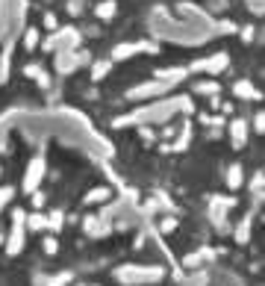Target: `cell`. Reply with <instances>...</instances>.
Masks as SVG:
<instances>
[{"mask_svg": "<svg viewBox=\"0 0 265 286\" xmlns=\"http://www.w3.org/2000/svg\"><path fill=\"white\" fill-rule=\"evenodd\" d=\"M115 277H121L127 286H141V283H156L159 277H162V269H151V266H124V269H118Z\"/></svg>", "mask_w": 265, "mask_h": 286, "instance_id": "obj_1", "label": "cell"}, {"mask_svg": "<svg viewBox=\"0 0 265 286\" xmlns=\"http://www.w3.org/2000/svg\"><path fill=\"white\" fill-rule=\"evenodd\" d=\"M24 218L27 213L24 210H12V230H9V242H6V251L9 254H21L24 251V245H27V236H24Z\"/></svg>", "mask_w": 265, "mask_h": 286, "instance_id": "obj_2", "label": "cell"}, {"mask_svg": "<svg viewBox=\"0 0 265 286\" xmlns=\"http://www.w3.org/2000/svg\"><path fill=\"white\" fill-rule=\"evenodd\" d=\"M44 174H47V165H44L42 157H36L27 165V171H24V195H30V192L39 189V183L44 180Z\"/></svg>", "mask_w": 265, "mask_h": 286, "instance_id": "obj_3", "label": "cell"}, {"mask_svg": "<svg viewBox=\"0 0 265 286\" xmlns=\"http://www.w3.org/2000/svg\"><path fill=\"white\" fill-rule=\"evenodd\" d=\"M230 139H233V148H245V145H248V124H245V121H242V118H236V121H230Z\"/></svg>", "mask_w": 265, "mask_h": 286, "instance_id": "obj_4", "label": "cell"}, {"mask_svg": "<svg viewBox=\"0 0 265 286\" xmlns=\"http://www.w3.org/2000/svg\"><path fill=\"white\" fill-rule=\"evenodd\" d=\"M74 280V274L71 272H59V274H36V286H68Z\"/></svg>", "mask_w": 265, "mask_h": 286, "instance_id": "obj_5", "label": "cell"}, {"mask_svg": "<svg viewBox=\"0 0 265 286\" xmlns=\"http://www.w3.org/2000/svg\"><path fill=\"white\" fill-rule=\"evenodd\" d=\"M224 180H227V189H233V192L242 189V183H245V171H242V165H239V162H236V165H230Z\"/></svg>", "mask_w": 265, "mask_h": 286, "instance_id": "obj_6", "label": "cell"}, {"mask_svg": "<svg viewBox=\"0 0 265 286\" xmlns=\"http://www.w3.org/2000/svg\"><path fill=\"white\" fill-rule=\"evenodd\" d=\"M83 227H85V233H89L92 239H95V236L100 239V233H106V230H109L106 224H103V218H95V215H85Z\"/></svg>", "mask_w": 265, "mask_h": 286, "instance_id": "obj_7", "label": "cell"}, {"mask_svg": "<svg viewBox=\"0 0 265 286\" xmlns=\"http://www.w3.org/2000/svg\"><path fill=\"white\" fill-rule=\"evenodd\" d=\"M109 195H112V189H106V186H95V189H89L85 192V204H103V201H109Z\"/></svg>", "mask_w": 265, "mask_h": 286, "instance_id": "obj_8", "label": "cell"}, {"mask_svg": "<svg viewBox=\"0 0 265 286\" xmlns=\"http://www.w3.org/2000/svg\"><path fill=\"white\" fill-rule=\"evenodd\" d=\"M115 12H118L115 0H103V3H98V6H95V15H98L100 21H109V18H115Z\"/></svg>", "mask_w": 265, "mask_h": 286, "instance_id": "obj_9", "label": "cell"}, {"mask_svg": "<svg viewBox=\"0 0 265 286\" xmlns=\"http://www.w3.org/2000/svg\"><path fill=\"white\" fill-rule=\"evenodd\" d=\"M224 65H227V53H218L215 59H207V62H197L195 68H207L210 74H218V71L224 68Z\"/></svg>", "mask_w": 265, "mask_h": 286, "instance_id": "obj_10", "label": "cell"}, {"mask_svg": "<svg viewBox=\"0 0 265 286\" xmlns=\"http://www.w3.org/2000/svg\"><path fill=\"white\" fill-rule=\"evenodd\" d=\"M233 92H236L239 98H248V100H259V98H262V95H259V92H256V89H253L251 83H248V80L236 83V86H233Z\"/></svg>", "mask_w": 265, "mask_h": 286, "instance_id": "obj_11", "label": "cell"}, {"mask_svg": "<svg viewBox=\"0 0 265 286\" xmlns=\"http://www.w3.org/2000/svg\"><path fill=\"white\" fill-rule=\"evenodd\" d=\"M24 227H30V230H44V227H47V213H30L27 218H24Z\"/></svg>", "mask_w": 265, "mask_h": 286, "instance_id": "obj_12", "label": "cell"}, {"mask_svg": "<svg viewBox=\"0 0 265 286\" xmlns=\"http://www.w3.org/2000/svg\"><path fill=\"white\" fill-rule=\"evenodd\" d=\"M62 224H65V213H62V210H50V213H47V230H50V233H59Z\"/></svg>", "mask_w": 265, "mask_h": 286, "instance_id": "obj_13", "label": "cell"}, {"mask_svg": "<svg viewBox=\"0 0 265 286\" xmlns=\"http://www.w3.org/2000/svg\"><path fill=\"white\" fill-rule=\"evenodd\" d=\"M109 65H112V62H106V59L95 62V65H92V80H103V77L109 74Z\"/></svg>", "mask_w": 265, "mask_h": 286, "instance_id": "obj_14", "label": "cell"}, {"mask_svg": "<svg viewBox=\"0 0 265 286\" xmlns=\"http://www.w3.org/2000/svg\"><path fill=\"white\" fill-rule=\"evenodd\" d=\"M195 92H200V95H210V98H215V95L221 92V86H218L215 80H212V83H197V86H195Z\"/></svg>", "mask_w": 265, "mask_h": 286, "instance_id": "obj_15", "label": "cell"}, {"mask_svg": "<svg viewBox=\"0 0 265 286\" xmlns=\"http://www.w3.org/2000/svg\"><path fill=\"white\" fill-rule=\"evenodd\" d=\"M42 251H44V254H50V257H53L56 251H59V242H56V236H53V233L42 239Z\"/></svg>", "mask_w": 265, "mask_h": 286, "instance_id": "obj_16", "label": "cell"}, {"mask_svg": "<svg viewBox=\"0 0 265 286\" xmlns=\"http://www.w3.org/2000/svg\"><path fill=\"white\" fill-rule=\"evenodd\" d=\"M262 183H265L262 171H256V174L251 177V192H253V195H262Z\"/></svg>", "mask_w": 265, "mask_h": 286, "instance_id": "obj_17", "label": "cell"}, {"mask_svg": "<svg viewBox=\"0 0 265 286\" xmlns=\"http://www.w3.org/2000/svg\"><path fill=\"white\" fill-rule=\"evenodd\" d=\"M248 230H251V215H248V218L239 224V230H236V239H239V242H248Z\"/></svg>", "mask_w": 265, "mask_h": 286, "instance_id": "obj_18", "label": "cell"}, {"mask_svg": "<svg viewBox=\"0 0 265 286\" xmlns=\"http://www.w3.org/2000/svg\"><path fill=\"white\" fill-rule=\"evenodd\" d=\"M12 198H15V189L12 186H0V210H3Z\"/></svg>", "mask_w": 265, "mask_h": 286, "instance_id": "obj_19", "label": "cell"}, {"mask_svg": "<svg viewBox=\"0 0 265 286\" xmlns=\"http://www.w3.org/2000/svg\"><path fill=\"white\" fill-rule=\"evenodd\" d=\"M30 195H33V207H36V210H42L44 204H47V195L39 192V189H36V192H30Z\"/></svg>", "mask_w": 265, "mask_h": 286, "instance_id": "obj_20", "label": "cell"}, {"mask_svg": "<svg viewBox=\"0 0 265 286\" xmlns=\"http://www.w3.org/2000/svg\"><path fill=\"white\" fill-rule=\"evenodd\" d=\"M177 227V218H171V215H168V218H162V221H159V230H162V233H171V230Z\"/></svg>", "mask_w": 265, "mask_h": 286, "instance_id": "obj_21", "label": "cell"}, {"mask_svg": "<svg viewBox=\"0 0 265 286\" xmlns=\"http://www.w3.org/2000/svg\"><path fill=\"white\" fill-rule=\"evenodd\" d=\"M42 71H44L42 65H24V77H30V80H36Z\"/></svg>", "mask_w": 265, "mask_h": 286, "instance_id": "obj_22", "label": "cell"}, {"mask_svg": "<svg viewBox=\"0 0 265 286\" xmlns=\"http://www.w3.org/2000/svg\"><path fill=\"white\" fill-rule=\"evenodd\" d=\"M24 42H27V50H33V47L39 44V33H36V30H30V33H27V39H24Z\"/></svg>", "mask_w": 265, "mask_h": 286, "instance_id": "obj_23", "label": "cell"}, {"mask_svg": "<svg viewBox=\"0 0 265 286\" xmlns=\"http://www.w3.org/2000/svg\"><path fill=\"white\" fill-rule=\"evenodd\" d=\"M68 12L71 15H80V12H83V0H71V3H68Z\"/></svg>", "mask_w": 265, "mask_h": 286, "instance_id": "obj_24", "label": "cell"}, {"mask_svg": "<svg viewBox=\"0 0 265 286\" xmlns=\"http://www.w3.org/2000/svg\"><path fill=\"white\" fill-rule=\"evenodd\" d=\"M248 9L253 15H262V0H248Z\"/></svg>", "mask_w": 265, "mask_h": 286, "instance_id": "obj_25", "label": "cell"}, {"mask_svg": "<svg viewBox=\"0 0 265 286\" xmlns=\"http://www.w3.org/2000/svg\"><path fill=\"white\" fill-rule=\"evenodd\" d=\"M262 118H265L262 112H259V115H253V130H256V133H262V130H265V121H262Z\"/></svg>", "mask_w": 265, "mask_h": 286, "instance_id": "obj_26", "label": "cell"}, {"mask_svg": "<svg viewBox=\"0 0 265 286\" xmlns=\"http://www.w3.org/2000/svg\"><path fill=\"white\" fill-rule=\"evenodd\" d=\"M44 27H47V30H53V33H56V15H50V12L44 15Z\"/></svg>", "mask_w": 265, "mask_h": 286, "instance_id": "obj_27", "label": "cell"}, {"mask_svg": "<svg viewBox=\"0 0 265 286\" xmlns=\"http://www.w3.org/2000/svg\"><path fill=\"white\" fill-rule=\"evenodd\" d=\"M139 136L141 139H148V142H154V133H151V130H139Z\"/></svg>", "mask_w": 265, "mask_h": 286, "instance_id": "obj_28", "label": "cell"}, {"mask_svg": "<svg viewBox=\"0 0 265 286\" xmlns=\"http://www.w3.org/2000/svg\"><path fill=\"white\" fill-rule=\"evenodd\" d=\"M74 286H85V283H74Z\"/></svg>", "mask_w": 265, "mask_h": 286, "instance_id": "obj_29", "label": "cell"}, {"mask_svg": "<svg viewBox=\"0 0 265 286\" xmlns=\"http://www.w3.org/2000/svg\"><path fill=\"white\" fill-rule=\"evenodd\" d=\"M0 242H3V233H0Z\"/></svg>", "mask_w": 265, "mask_h": 286, "instance_id": "obj_30", "label": "cell"}, {"mask_svg": "<svg viewBox=\"0 0 265 286\" xmlns=\"http://www.w3.org/2000/svg\"><path fill=\"white\" fill-rule=\"evenodd\" d=\"M0 174H3V168H0Z\"/></svg>", "mask_w": 265, "mask_h": 286, "instance_id": "obj_31", "label": "cell"}]
</instances>
